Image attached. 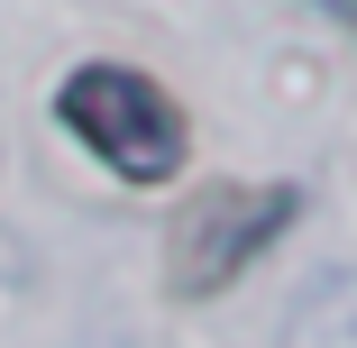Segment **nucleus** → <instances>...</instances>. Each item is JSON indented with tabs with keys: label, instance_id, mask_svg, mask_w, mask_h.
I'll list each match as a JSON object with an SVG mask.
<instances>
[{
	"label": "nucleus",
	"instance_id": "nucleus-3",
	"mask_svg": "<svg viewBox=\"0 0 357 348\" xmlns=\"http://www.w3.org/2000/svg\"><path fill=\"white\" fill-rule=\"evenodd\" d=\"M321 10H330V19H348V37H357V0H321Z\"/></svg>",
	"mask_w": 357,
	"mask_h": 348
},
{
	"label": "nucleus",
	"instance_id": "nucleus-2",
	"mask_svg": "<svg viewBox=\"0 0 357 348\" xmlns=\"http://www.w3.org/2000/svg\"><path fill=\"white\" fill-rule=\"evenodd\" d=\"M303 211V192L294 183H202L174 202V220H165V294L174 303H202V294H229L238 275L294 229Z\"/></svg>",
	"mask_w": 357,
	"mask_h": 348
},
{
	"label": "nucleus",
	"instance_id": "nucleus-1",
	"mask_svg": "<svg viewBox=\"0 0 357 348\" xmlns=\"http://www.w3.org/2000/svg\"><path fill=\"white\" fill-rule=\"evenodd\" d=\"M55 119H64V137H74L92 165H110L119 183H174L183 156H192L183 101H174L156 74L119 64V55L74 64V74L55 83Z\"/></svg>",
	"mask_w": 357,
	"mask_h": 348
}]
</instances>
